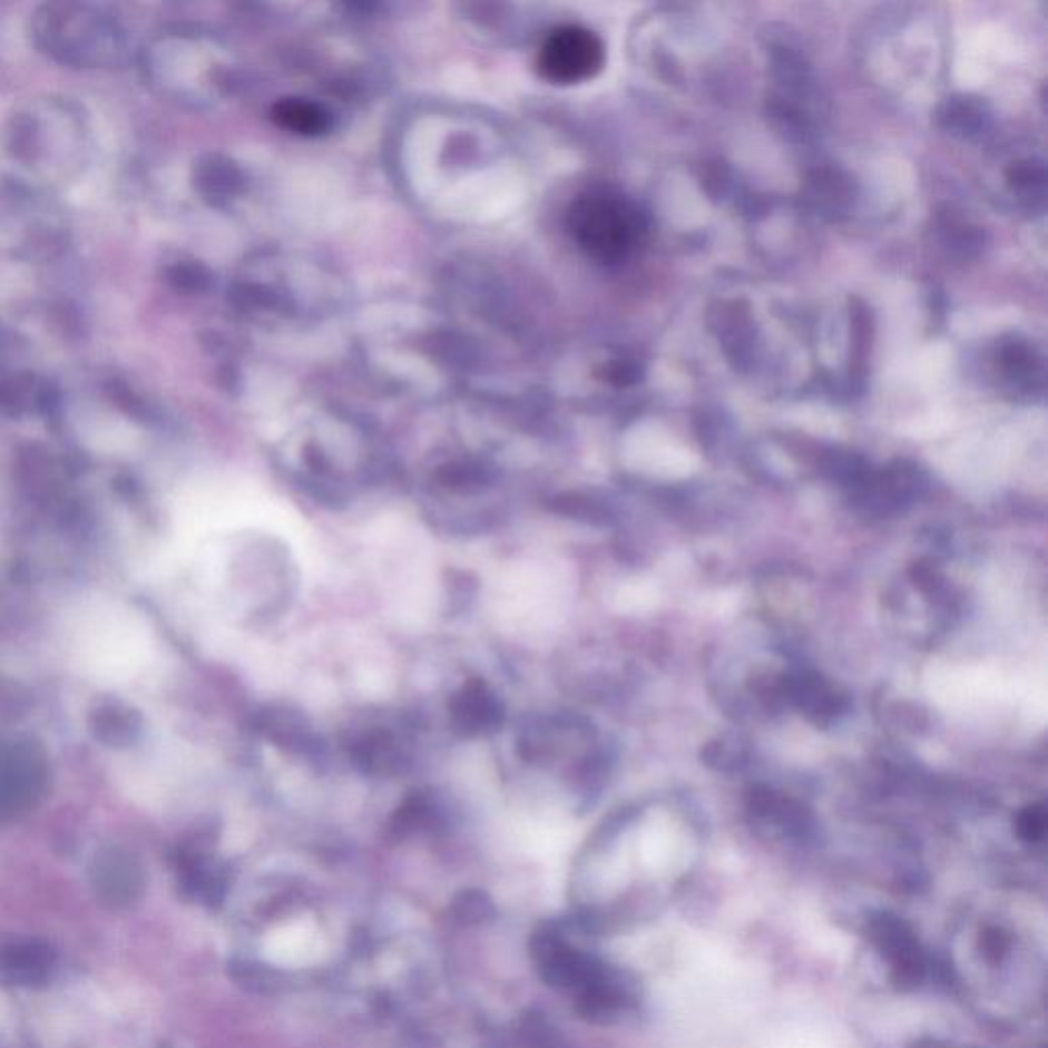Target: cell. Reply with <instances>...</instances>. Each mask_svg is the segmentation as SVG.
<instances>
[{"mask_svg":"<svg viewBox=\"0 0 1048 1048\" xmlns=\"http://www.w3.org/2000/svg\"><path fill=\"white\" fill-rule=\"evenodd\" d=\"M981 948H983V954H986L989 962L999 964L1001 960L1006 959V954L1010 950V938L999 928H987L983 936H981Z\"/></svg>","mask_w":1048,"mask_h":1048,"instance_id":"obj_14","label":"cell"},{"mask_svg":"<svg viewBox=\"0 0 1048 1048\" xmlns=\"http://www.w3.org/2000/svg\"><path fill=\"white\" fill-rule=\"evenodd\" d=\"M568 229L592 261L619 265L644 246L647 219L619 190L596 187L584 190L569 205Z\"/></svg>","mask_w":1048,"mask_h":1048,"instance_id":"obj_1","label":"cell"},{"mask_svg":"<svg viewBox=\"0 0 1048 1048\" xmlns=\"http://www.w3.org/2000/svg\"><path fill=\"white\" fill-rule=\"evenodd\" d=\"M442 486H449L453 490H466V492H476L486 486H490L492 473L488 469L478 468V466H453L447 468L439 476Z\"/></svg>","mask_w":1048,"mask_h":1048,"instance_id":"obj_12","label":"cell"},{"mask_svg":"<svg viewBox=\"0 0 1048 1048\" xmlns=\"http://www.w3.org/2000/svg\"><path fill=\"white\" fill-rule=\"evenodd\" d=\"M453 915L457 922L468 925L486 922L493 915L492 899L481 891H463L461 895L456 897Z\"/></svg>","mask_w":1048,"mask_h":1048,"instance_id":"obj_11","label":"cell"},{"mask_svg":"<svg viewBox=\"0 0 1048 1048\" xmlns=\"http://www.w3.org/2000/svg\"><path fill=\"white\" fill-rule=\"evenodd\" d=\"M261 732L268 742L297 758H324L326 745L302 713L287 707H268L261 717Z\"/></svg>","mask_w":1048,"mask_h":1048,"instance_id":"obj_7","label":"cell"},{"mask_svg":"<svg viewBox=\"0 0 1048 1048\" xmlns=\"http://www.w3.org/2000/svg\"><path fill=\"white\" fill-rule=\"evenodd\" d=\"M168 281L183 291H203L209 285V273L199 263H178L168 271Z\"/></svg>","mask_w":1048,"mask_h":1048,"instance_id":"obj_13","label":"cell"},{"mask_svg":"<svg viewBox=\"0 0 1048 1048\" xmlns=\"http://www.w3.org/2000/svg\"><path fill=\"white\" fill-rule=\"evenodd\" d=\"M449 719L453 732L461 737L493 735L505 725V703L490 684L471 678L451 696Z\"/></svg>","mask_w":1048,"mask_h":1048,"instance_id":"obj_6","label":"cell"},{"mask_svg":"<svg viewBox=\"0 0 1048 1048\" xmlns=\"http://www.w3.org/2000/svg\"><path fill=\"white\" fill-rule=\"evenodd\" d=\"M437 817H439L437 801L427 791H414L405 796L404 803L395 811L390 830L395 838H405V835L414 834L417 830L429 827L432 821H437Z\"/></svg>","mask_w":1048,"mask_h":1048,"instance_id":"obj_9","label":"cell"},{"mask_svg":"<svg viewBox=\"0 0 1048 1048\" xmlns=\"http://www.w3.org/2000/svg\"><path fill=\"white\" fill-rule=\"evenodd\" d=\"M869 930L872 942L883 952L884 959L891 962L895 983L903 989L922 986L928 974V959L910 925L895 915L881 913L872 920Z\"/></svg>","mask_w":1048,"mask_h":1048,"instance_id":"obj_5","label":"cell"},{"mask_svg":"<svg viewBox=\"0 0 1048 1048\" xmlns=\"http://www.w3.org/2000/svg\"><path fill=\"white\" fill-rule=\"evenodd\" d=\"M197 185L203 195L212 199H226L241 190V170L219 156H209L197 166Z\"/></svg>","mask_w":1048,"mask_h":1048,"instance_id":"obj_10","label":"cell"},{"mask_svg":"<svg viewBox=\"0 0 1048 1048\" xmlns=\"http://www.w3.org/2000/svg\"><path fill=\"white\" fill-rule=\"evenodd\" d=\"M349 754L359 771L380 778L402 776L414 764L410 733L392 725H371L354 733Z\"/></svg>","mask_w":1048,"mask_h":1048,"instance_id":"obj_4","label":"cell"},{"mask_svg":"<svg viewBox=\"0 0 1048 1048\" xmlns=\"http://www.w3.org/2000/svg\"><path fill=\"white\" fill-rule=\"evenodd\" d=\"M271 117L281 129L304 138L326 136L334 127V119L326 107L302 97H287L275 102Z\"/></svg>","mask_w":1048,"mask_h":1048,"instance_id":"obj_8","label":"cell"},{"mask_svg":"<svg viewBox=\"0 0 1048 1048\" xmlns=\"http://www.w3.org/2000/svg\"><path fill=\"white\" fill-rule=\"evenodd\" d=\"M1045 825H1047L1045 811L1040 807H1030L1026 809L1022 815H1020V820H1018V832H1020L1023 840L1036 842V840H1040L1042 834H1045Z\"/></svg>","mask_w":1048,"mask_h":1048,"instance_id":"obj_15","label":"cell"},{"mask_svg":"<svg viewBox=\"0 0 1048 1048\" xmlns=\"http://www.w3.org/2000/svg\"><path fill=\"white\" fill-rule=\"evenodd\" d=\"M105 615L92 620L89 633L82 635V659L102 676L134 674L144 647L139 623L114 610Z\"/></svg>","mask_w":1048,"mask_h":1048,"instance_id":"obj_3","label":"cell"},{"mask_svg":"<svg viewBox=\"0 0 1048 1048\" xmlns=\"http://www.w3.org/2000/svg\"><path fill=\"white\" fill-rule=\"evenodd\" d=\"M605 63V43L580 26L559 27L545 39L537 70L554 85H578L596 77Z\"/></svg>","mask_w":1048,"mask_h":1048,"instance_id":"obj_2","label":"cell"}]
</instances>
